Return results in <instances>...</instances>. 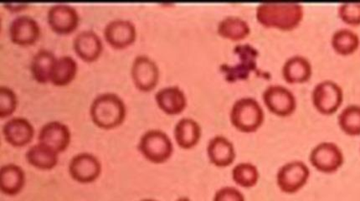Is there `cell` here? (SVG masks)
I'll use <instances>...</instances> for the list:
<instances>
[{"instance_id":"11","label":"cell","mask_w":360,"mask_h":201,"mask_svg":"<svg viewBox=\"0 0 360 201\" xmlns=\"http://www.w3.org/2000/svg\"><path fill=\"white\" fill-rule=\"evenodd\" d=\"M69 173L74 181L82 183L94 182L102 173V164L90 153H80L70 161Z\"/></svg>"},{"instance_id":"20","label":"cell","mask_w":360,"mask_h":201,"mask_svg":"<svg viewBox=\"0 0 360 201\" xmlns=\"http://www.w3.org/2000/svg\"><path fill=\"white\" fill-rule=\"evenodd\" d=\"M25 185V173L20 166L7 164L0 169V189L6 195H16Z\"/></svg>"},{"instance_id":"13","label":"cell","mask_w":360,"mask_h":201,"mask_svg":"<svg viewBox=\"0 0 360 201\" xmlns=\"http://www.w3.org/2000/svg\"><path fill=\"white\" fill-rule=\"evenodd\" d=\"M71 131L68 125L59 121H51L39 130V143L45 144L56 152H64L71 143Z\"/></svg>"},{"instance_id":"29","label":"cell","mask_w":360,"mask_h":201,"mask_svg":"<svg viewBox=\"0 0 360 201\" xmlns=\"http://www.w3.org/2000/svg\"><path fill=\"white\" fill-rule=\"evenodd\" d=\"M259 178H260V173L257 166L249 162L236 164L232 169V179L236 185L247 189L256 186Z\"/></svg>"},{"instance_id":"1","label":"cell","mask_w":360,"mask_h":201,"mask_svg":"<svg viewBox=\"0 0 360 201\" xmlns=\"http://www.w3.org/2000/svg\"><path fill=\"white\" fill-rule=\"evenodd\" d=\"M304 11L297 3H263L257 8V19L267 28L292 30L300 25Z\"/></svg>"},{"instance_id":"30","label":"cell","mask_w":360,"mask_h":201,"mask_svg":"<svg viewBox=\"0 0 360 201\" xmlns=\"http://www.w3.org/2000/svg\"><path fill=\"white\" fill-rule=\"evenodd\" d=\"M18 99L14 90L6 86H0V117H10L15 112Z\"/></svg>"},{"instance_id":"18","label":"cell","mask_w":360,"mask_h":201,"mask_svg":"<svg viewBox=\"0 0 360 201\" xmlns=\"http://www.w3.org/2000/svg\"><path fill=\"white\" fill-rule=\"evenodd\" d=\"M158 106L169 115H178L187 106V98L178 86H170L158 91L155 95Z\"/></svg>"},{"instance_id":"23","label":"cell","mask_w":360,"mask_h":201,"mask_svg":"<svg viewBox=\"0 0 360 201\" xmlns=\"http://www.w3.org/2000/svg\"><path fill=\"white\" fill-rule=\"evenodd\" d=\"M25 157L30 165L43 170L55 168L59 160L58 153L41 143L30 147Z\"/></svg>"},{"instance_id":"5","label":"cell","mask_w":360,"mask_h":201,"mask_svg":"<svg viewBox=\"0 0 360 201\" xmlns=\"http://www.w3.org/2000/svg\"><path fill=\"white\" fill-rule=\"evenodd\" d=\"M234 53L238 56L239 63L234 65L223 64L219 67L226 80L229 82L247 80L252 72L260 74L257 69V59L259 52L250 44H240L234 48Z\"/></svg>"},{"instance_id":"26","label":"cell","mask_w":360,"mask_h":201,"mask_svg":"<svg viewBox=\"0 0 360 201\" xmlns=\"http://www.w3.org/2000/svg\"><path fill=\"white\" fill-rule=\"evenodd\" d=\"M219 36L237 41L247 38L251 33V28L247 21L236 16H228L218 25Z\"/></svg>"},{"instance_id":"31","label":"cell","mask_w":360,"mask_h":201,"mask_svg":"<svg viewBox=\"0 0 360 201\" xmlns=\"http://www.w3.org/2000/svg\"><path fill=\"white\" fill-rule=\"evenodd\" d=\"M340 18L349 25H360V3H344L338 10Z\"/></svg>"},{"instance_id":"19","label":"cell","mask_w":360,"mask_h":201,"mask_svg":"<svg viewBox=\"0 0 360 201\" xmlns=\"http://www.w3.org/2000/svg\"><path fill=\"white\" fill-rule=\"evenodd\" d=\"M207 155L210 163L217 167H227L233 163L236 159L234 144L227 138L218 135L209 141Z\"/></svg>"},{"instance_id":"3","label":"cell","mask_w":360,"mask_h":201,"mask_svg":"<svg viewBox=\"0 0 360 201\" xmlns=\"http://www.w3.org/2000/svg\"><path fill=\"white\" fill-rule=\"evenodd\" d=\"M232 125L240 132H256L264 122L265 115L261 104L252 98H243L236 100L231 111Z\"/></svg>"},{"instance_id":"32","label":"cell","mask_w":360,"mask_h":201,"mask_svg":"<svg viewBox=\"0 0 360 201\" xmlns=\"http://www.w3.org/2000/svg\"><path fill=\"white\" fill-rule=\"evenodd\" d=\"M213 201H245L243 192L233 186L221 188L214 195Z\"/></svg>"},{"instance_id":"34","label":"cell","mask_w":360,"mask_h":201,"mask_svg":"<svg viewBox=\"0 0 360 201\" xmlns=\"http://www.w3.org/2000/svg\"><path fill=\"white\" fill-rule=\"evenodd\" d=\"M140 201H158V200H153V199H144V200H140Z\"/></svg>"},{"instance_id":"25","label":"cell","mask_w":360,"mask_h":201,"mask_svg":"<svg viewBox=\"0 0 360 201\" xmlns=\"http://www.w3.org/2000/svg\"><path fill=\"white\" fill-rule=\"evenodd\" d=\"M56 58L53 52L49 50L41 49L37 51L30 64L34 80L39 83L50 82L52 67Z\"/></svg>"},{"instance_id":"22","label":"cell","mask_w":360,"mask_h":201,"mask_svg":"<svg viewBox=\"0 0 360 201\" xmlns=\"http://www.w3.org/2000/svg\"><path fill=\"white\" fill-rule=\"evenodd\" d=\"M313 73L310 61L304 56H294L286 61L283 67V76L290 84L309 81Z\"/></svg>"},{"instance_id":"27","label":"cell","mask_w":360,"mask_h":201,"mask_svg":"<svg viewBox=\"0 0 360 201\" xmlns=\"http://www.w3.org/2000/svg\"><path fill=\"white\" fill-rule=\"evenodd\" d=\"M331 45L338 54L349 56L359 49L360 39L358 34L352 30L342 28L333 33Z\"/></svg>"},{"instance_id":"24","label":"cell","mask_w":360,"mask_h":201,"mask_svg":"<svg viewBox=\"0 0 360 201\" xmlns=\"http://www.w3.org/2000/svg\"><path fill=\"white\" fill-rule=\"evenodd\" d=\"M77 69V63L72 56H60L55 60L50 82L55 86H67L74 80Z\"/></svg>"},{"instance_id":"15","label":"cell","mask_w":360,"mask_h":201,"mask_svg":"<svg viewBox=\"0 0 360 201\" xmlns=\"http://www.w3.org/2000/svg\"><path fill=\"white\" fill-rule=\"evenodd\" d=\"M41 36L38 22L29 15H20L12 20L10 37L13 43L19 46H30L36 43Z\"/></svg>"},{"instance_id":"14","label":"cell","mask_w":360,"mask_h":201,"mask_svg":"<svg viewBox=\"0 0 360 201\" xmlns=\"http://www.w3.org/2000/svg\"><path fill=\"white\" fill-rule=\"evenodd\" d=\"M104 37L109 45L115 49H124L135 41L137 30L130 20H114L105 27Z\"/></svg>"},{"instance_id":"2","label":"cell","mask_w":360,"mask_h":201,"mask_svg":"<svg viewBox=\"0 0 360 201\" xmlns=\"http://www.w3.org/2000/svg\"><path fill=\"white\" fill-rule=\"evenodd\" d=\"M92 122L103 129H112L124 122L127 108L124 100L113 93L99 94L90 108Z\"/></svg>"},{"instance_id":"8","label":"cell","mask_w":360,"mask_h":201,"mask_svg":"<svg viewBox=\"0 0 360 201\" xmlns=\"http://www.w3.org/2000/svg\"><path fill=\"white\" fill-rule=\"evenodd\" d=\"M309 160L318 171L333 174L338 171L344 164L345 156L336 143L322 142L311 150Z\"/></svg>"},{"instance_id":"28","label":"cell","mask_w":360,"mask_h":201,"mask_svg":"<svg viewBox=\"0 0 360 201\" xmlns=\"http://www.w3.org/2000/svg\"><path fill=\"white\" fill-rule=\"evenodd\" d=\"M338 124L345 134L349 136L360 135V105L351 104L347 106L338 117Z\"/></svg>"},{"instance_id":"4","label":"cell","mask_w":360,"mask_h":201,"mask_svg":"<svg viewBox=\"0 0 360 201\" xmlns=\"http://www.w3.org/2000/svg\"><path fill=\"white\" fill-rule=\"evenodd\" d=\"M139 150L145 159L153 164L165 163L174 152V144L169 135L160 129H150L142 135Z\"/></svg>"},{"instance_id":"16","label":"cell","mask_w":360,"mask_h":201,"mask_svg":"<svg viewBox=\"0 0 360 201\" xmlns=\"http://www.w3.org/2000/svg\"><path fill=\"white\" fill-rule=\"evenodd\" d=\"M6 141L14 147H24L32 141L34 129L32 122L22 117H15L3 126Z\"/></svg>"},{"instance_id":"10","label":"cell","mask_w":360,"mask_h":201,"mask_svg":"<svg viewBox=\"0 0 360 201\" xmlns=\"http://www.w3.org/2000/svg\"><path fill=\"white\" fill-rule=\"evenodd\" d=\"M131 75L139 90L150 91L159 82L160 69L155 61L148 56L139 55L131 65Z\"/></svg>"},{"instance_id":"6","label":"cell","mask_w":360,"mask_h":201,"mask_svg":"<svg viewBox=\"0 0 360 201\" xmlns=\"http://www.w3.org/2000/svg\"><path fill=\"white\" fill-rule=\"evenodd\" d=\"M310 177V169L304 162H288L278 169L276 183L283 193L295 194L306 186Z\"/></svg>"},{"instance_id":"9","label":"cell","mask_w":360,"mask_h":201,"mask_svg":"<svg viewBox=\"0 0 360 201\" xmlns=\"http://www.w3.org/2000/svg\"><path fill=\"white\" fill-rule=\"evenodd\" d=\"M269 110L278 117H288L296 110L297 100L292 91L282 85L267 86L262 94Z\"/></svg>"},{"instance_id":"12","label":"cell","mask_w":360,"mask_h":201,"mask_svg":"<svg viewBox=\"0 0 360 201\" xmlns=\"http://www.w3.org/2000/svg\"><path fill=\"white\" fill-rule=\"evenodd\" d=\"M47 20L56 33L68 34L77 30L80 18L74 7L69 4H56L48 11Z\"/></svg>"},{"instance_id":"17","label":"cell","mask_w":360,"mask_h":201,"mask_svg":"<svg viewBox=\"0 0 360 201\" xmlns=\"http://www.w3.org/2000/svg\"><path fill=\"white\" fill-rule=\"evenodd\" d=\"M73 47L82 60L92 63L99 58L103 51V44L94 30H83L74 39Z\"/></svg>"},{"instance_id":"21","label":"cell","mask_w":360,"mask_h":201,"mask_svg":"<svg viewBox=\"0 0 360 201\" xmlns=\"http://www.w3.org/2000/svg\"><path fill=\"white\" fill-rule=\"evenodd\" d=\"M201 127L195 119L183 117L174 127L175 141L180 148L190 150L198 144L201 138Z\"/></svg>"},{"instance_id":"7","label":"cell","mask_w":360,"mask_h":201,"mask_svg":"<svg viewBox=\"0 0 360 201\" xmlns=\"http://www.w3.org/2000/svg\"><path fill=\"white\" fill-rule=\"evenodd\" d=\"M311 100L314 106L321 115H332L341 107L344 91L337 82L325 80L315 86Z\"/></svg>"},{"instance_id":"33","label":"cell","mask_w":360,"mask_h":201,"mask_svg":"<svg viewBox=\"0 0 360 201\" xmlns=\"http://www.w3.org/2000/svg\"><path fill=\"white\" fill-rule=\"evenodd\" d=\"M176 201H191L190 199H188V197H181V198H179V200H177Z\"/></svg>"}]
</instances>
